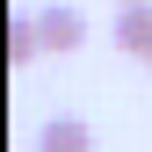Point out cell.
Listing matches in <instances>:
<instances>
[{
	"label": "cell",
	"mask_w": 152,
	"mask_h": 152,
	"mask_svg": "<svg viewBox=\"0 0 152 152\" xmlns=\"http://www.w3.org/2000/svg\"><path fill=\"white\" fill-rule=\"evenodd\" d=\"M7 58H15V65L44 58V29H36V15H15V22H7Z\"/></svg>",
	"instance_id": "4"
},
{
	"label": "cell",
	"mask_w": 152,
	"mask_h": 152,
	"mask_svg": "<svg viewBox=\"0 0 152 152\" xmlns=\"http://www.w3.org/2000/svg\"><path fill=\"white\" fill-rule=\"evenodd\" d=\"M116 51L152 65V0H123L116 7Z\"/></svg>",
	"instance_id": "2"
},
{
	"label": "cell",
	"mask_w": 152,
	"mask_h": 152,
	"mask_svg": "<svg viewBox=\"0 0 152 152\" xmlns=\"http://www.w3.org/2000/svg\"><path fill=\"white\" fill-rule=\"evenodd\" d=\"M36 29H44V51H58V58L87 44V15H80V7H65V0L36 7Z\"/></svg>",
	"instance_id": "1"
},
{
	"label": "cell",
	"mask_w": 152,
	"mask_h": 152,
	"mask_svg": "<svg viewBox=\"0 0 152 152\" xmlns=\"http://www.w3.org/2000/svg\"><path fill=\"white\" fill-rule=\"evenodd\" d=\"M36 152H94V130H87L80 116H51L44 138H36Z\"/></svg>",
	"instance_id": "3"
}]
</instances>
